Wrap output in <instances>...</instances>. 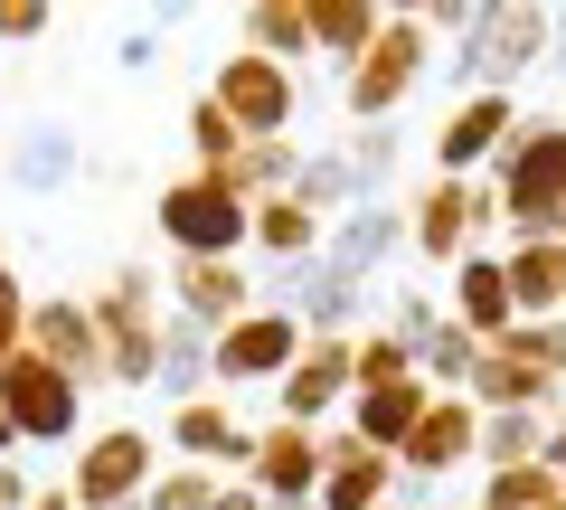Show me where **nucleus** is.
<instances>
[{"mask_svg": "<svg viewBox=\"0 0 566 510\" xmlns=\"http://www.w3.org/2000/svg\"><path fill=\"white\" fill-rule=\"evenodd\" d=\"M0 416L20 426V445H66V435H85V388L66 368H48L39 350H20V360H0Z\"/></svg>", "mask_w": 566, "mask_h": 510, "instance_id": "8", "label": "nucleus"}, {"mask_svg": "<svg viewBox=\"0 0 566 510\" xmlns=\"http://www.w3.org/2000/svg\"><path fill=\"white\" fill-rule=\"evenodd\" d=\"M48 29H57V10H39V0H0V39H10V48L48 39Z\"/></svg>", "mask_w": 566, "mask_h": 510, "instance_id": "36", "label": "nucleus"}, {"mask_svg": "<svg viewBox=\"0 0 566 510\" xmlns=\"http://www.w3.org/2000/svg\"><path fill=\"white\" fill-rule=\"evenodd\" d=\"M0 464H20V426L10 416H0Z\"/></svg>", "mask_w": 566, "mask_h": 510, "instance_id": "43", "label": "nucleus"}, {"mask_svg": "<svg viewBox=\"0 0 566 510\" xmlns=\"http://www.w3.org/2000/svg\"><path fill=\"white\" fill-rule=\"evenodd\" d=\"M424 76H434V39H424V20H416V10H387L378 48H368V58L340 76V114H349V133H368V123H397L406 104H416Z\"/></svg>", "mask_w": 566, "mask_h": 510, "instance_id": "4", "label": "nucleus"}, {"mask_svg": "<svg viewBox=\"0 0 566 510\" xmlns=\"http://www.w3.org/2000/svg\"><path fill=\"white\" fill-rule=\"evenodd\" d=\"M208 95L227 104V123H237L245 143H293V123H303V76L293 66H274V58H227L218 66V85Z\"/></svg>", "mask_w": 566, "mask_h": 510, "instance_id": "7", "label": "nucleus"}, {"mask_svg": "<svg viewBox=\"0 0 566 510\" xmlns=\"http://www.w3.org/2000/svg\"><path fill=\"white\" fill-rule=\"evenodd\" d=\"M501 274H510L520 322H557V312H566V237H510L501 246Z\"/></svg>", "mask_w": 566, "mask_h": 510, "instance_id": "21", "label": "nucleus"}, {"mask_svg": "<svg viewBox=\"0 0 566 510\" xmlns=\"http://www.w3.org/2000/svg\"><path fill=\"white\" fill-rule=\"evenodd\" d=\"M387 331H397L406 350H424L444 331V303H434V293H387Z\"/></svg>", "mask_w": 566, "mask_h": 510, "instance_id": "34", "label": "nucleus"}, {"mask_svg": "<svg viewBox=\"0 0 566 510\" xmlns=\"http://www.w3.org/2000/svg\"><path fill=\"white\" fill-rule=\"evenodd\" d=\"M472 246H482V227H472V180H424L416 199H406V256L416 266H463Z\"/></svg>", "mask_w": 566, "mask_h": 510, "instance_id": "15", "label": "nucleus"}, {"mask_svg": "<svg viewBox=\"0 0 566 510\" xmlns=\"http://www.w3.org/2000/svg\"><path fill=\"white\" fill-rule=\"evenodd\" d=\"M218 510H264V491H255V482H227V491H218Z\"/></svg>", "mask_w": 566, "mask_h": 510, "instance_id": "41", "label": "nucleus"}, {"mask_svg": "<svg viewBox=\"0 0 566 510\" xmlns=\"http://www.w3.org/2000/svg\"><path fill=\"white\" fill-rule=\"evenodd\" d=\"M520 123H528L520 95H463L444 114V133H434V180H482V170L520 143Z\"/></svg>", "mask_w": 566, "mask_h": 510, "instance_id": "11", "label": "nucleus"}, {"mask_svg": "<svg viewBox=\"0 0 566 510\" xmlns=\"http://www.w3.org/2000/svg\"><path fill=\"white\" fill-rule=\"evenodd\" d=\"M566 482L547 464H520V472H482V510H557Z\"/></svg>", "mask_w": 566, "mask_h": 510, "instance_id": "29", "label": "nucleus"}, {"mask_svg": "<svg viewBox=\"0 0 566 510\" xmlns=\"http://www.w3.org/2000/svg\"><path fill=\"white\" fill-rule=\"evenodd\" d=\"M322 256H331V266H349V274H368V284H378V274H387V266L406 256V199H359V208H349V218H340V227L322 237Z\"/></svg>", "mask_w": 566, "mask_h": 510, "instance_id": "20", "label": "nucleus"}, {"mask_svg": "<svg viewBox=\"0 0 566 510\" xmlns=\"http://www.w3.org/2000/svg\"><path fill=\"white\" fill-rule=\"evenodd\" d=\"M472 454H482V407H472V397H434V407L416 416V435H406L397 472L406 482H444V472H463Z\"/></svg>", "mask_w": 566, "mask_h": 510, "instance_id": "16", "label": "nucleus"}, {"mask_svg": "<svg viewBox=\"0 0 566 510\" xmlns=\"http://www.w3.org/2000/svg\"><path fill=\"white\" fill-rule=\"evenodd\" d=\"M397 378H416V350L397 331H359V388H397Z\"/></svg>", "mask_w": 566, "mask_h": 510, "instance_id": "32", "label": "nucleus"}, {"mask_svg": "<svg viewBox=\"0 0 566 510\" xmlns=\"http://www.w3.org/2000/svg\"><path fill=\"white\" fill-rule=\"evenodd\" d=\"M547 454V416H482V472H520Z\"/></svg>", "mask_w": 566, "mask_h": 510, "instance_id": "28", "label": "nucleus"}, {"mask_svg": "<svg viewBox=\"0 0 566 510\" xmlns=\"http://www.w3.org/2000/svg\"><path fill=\"white\" fill-rule=\"evenodd\" d=\"M161 29H170V10H161V20H142V29H133V39H123V48H114V66H123V76H142V66L161 58Z\"/></svg>", "mask_w": 566, "mask_h": 510, "instance_id": "37", "label": "nucleus"}, {"mask_svg": "<svg viewBox=\"0 0 566 510\" xmlns=\"http://www.w3.org/2000/svg\"><path fill=\"white\" fill-rule=\"evenodd\" d=\"M237 48L293 66V76L322 66V48H312V0H255V10H237Z\"/></svg>", "mask_w": 566, "mask_h": 510, "instance_id": "23", "label": "nucleus"}, {"mask_svg": "<svg viewBox=\"0 0 566 510\" xmlns=\"http://www.w3.org/2000/svg\"><path fill=\"white\" fill-rule=\"evenodd\" d=\"M161 454H170V464H208V472H227V482H245V464H255V426H245L227 397H199V407H170Z\"/></svg>", "mask_w": 566, "mask_h": 510, "instance_id": "14", "label": "nucleus"}, {"mask_svg": "<svg viewBox=\"0 0 566 510\" xmlns=\"http://www.w3.org/2000/svg\"><path fill=\"white\" fill-rule=\"evenodd\" d=\"M322 472H331V454H322V435L312 426H255V464H245V482L264 491V501H322Z\"/></svg>", "mask_w": 566, "mask_h": 510, "instance_id": "17", "label": "nucleus"}, {"mask_svg": "<svg viewBox=\"0 0 566 510\" xmlns=\"http://www.w3.org/2000/svg\"><path fill=\"white\" fill-rule=\"evenodd\" d=\"M416 20H424V39H472L482 10H472V0H434V10H416Z\"/></svg>", "mask_w": 566, "mask_h": 510, "instance_id": "38", "label": "nucleus"}, {"mask_svg": "<svg viewBox=\"0 0 566 510\" xmlns=\"http://www.w3.org/2000/svg\"><path fill=\"white\" fill-rule=\"evenodd\" d=\"M85 312H95V331H104L114 388H151V378H161V322H170L161 266H114V284H104Z\"/></svg>", "mask_w": 566, "mask_h": 510, "instance_id": "3", "label": "nucleus"}, {"mask_svg": "<svg viewBox=\"0 0 566 510\" xmlns=\"http://www.w3.org/2000/svg\"><path fill=\"white\" fill-rule=\"evenodd\" d=\"M293 199H303L322 227H340L349 208L368 199V189H359V170H349V152H340V143H312V152H303V170H293Z\"/></svg>", "mask_w": 566, "mask_h": 510, "instance_id": "26", "label": "nucleus"}, {"mask_svg": "<svg viewBox=\"0 0 566 510\" xmlns=\"http://www.w3.org/2000/svg\"><path fill=\"white\" fill-rule=\"evenodd\" d=\"M151 227H161L170 256H245V227H255V208H237L208 170H180V180H161V199H151Z\"/></svg>", "mask_w": 566, "mask_h": 510, "instance_id": "6", "label": "nucleus"}, {"mask_svg": "<svg viewBox=\"0 0 566 510\" xmlns=\"http://www.w3.org/2000/svg\"><path fill=\"white\" fill-rule=\"evenodd\" d=\"M444 322H453V331H472V341H482V350L520 331V303H510V274H501V246H472L463 266H453Z\"/></svg>", "mask_w": 566, "mask_h": 510, "instance_id": "18", "label": "nucleus"}, {"mask_svg": "<svg viewBox=\"0 0 566 510\" xmlns=\"http://www.w3.org/2000/svg\"><path fill=\"white\" fill-rule=\"evenodd\" d=\"M510 350H520L528 368H547V378L566 388V312H557V322H520V331H510Z\"/></svg>", "mask_w": 566, "mask_h": 510, "instance_id": "33", "label": "nucleus"}, {"mask_svg": "<svg viewBox=\"0 0 566 510\" xmlns=\"http://www.w3.org/2000/svg\"><path fill=\"white\" fill-rule=\"evenodd\" d=\"M237 152H245V133L227 123V104L189 95V170H218V162H237Z\"/></svg>", "mask_w": 566, "mask_h": 510, "instance_id": "30", "label": "nucleus"}, {"mask_svg": "<svg viewBox=\"0 0 566 510\" xmlns=\"http://www.w3.org/2000/svg\"><path fill=\"white\" fill-rule=\"evenodd\" d=\"M557 510H566V501H557Z\"/></svg>", "mask_w": 566, "mask_h": 510, "instance_id": "47", "label": "nucleus"}, {"mask_svg": "<svg viewBox=\"0 0 566 510\" xmlns=\"http://www.w3.org/2000/svg\"><path fill=\"white\" fill-rule=\"evenodd\" d=\"M29 350L48 368H66L76 388H114V368H104V331L76 293H29Z\"/></svg>", "mask_w": 566, "mask_h": 510, "instance_id": "13", "label": "nucleus"}, {"mask_svg": "<svg viewBox=\"0 0 566 510\" xmlns=\"http://www.w3.org/2000/svg\"><path fill=\"white\" fill-rule=\"evenodd\" d=\"M303 341L312 331L293 322V312H274V303H255L245 322H227L218 331V397L227 388H283V368L303 360Z\"/></svg>", "mask_w": 566, "mask_h": 510, "instance_id": "9", "label": "nucleus"}, {"mask_svg": "<svg viewBox=\"0 0 566 510\" xmlns=\"http://www.w3.org/2000/svg\"><path fill=\"white\" fill-rule=\"evenodd\" d=\"M0 274H20V266H10V227H0Z\"/></svg>", "mask_w": 566, "mask_h": 510, "instance_id": "44", "label": "nucleus"}, {"mask_svg": "<svg viewBox=\"0 0 566 510\" xmlns=\"http://www.w3.org/2000/svg\"><path fill=\"white\" fill-rule=\"evenodd\" d=\"M85 170V152H76V133H66V123H29L20 133V152H10V189H66Z\"/></svg>", "mask_w": 566, "mask_h": 510, "instance_id": "27", "label": "nucleus"}, {"mask_svg": "<svg viewBox=\"0 0 566 510\" xmlns=\"http://www.w3.org/2000/svg\"><path fill=\"white\" fill-rule=\"evenodd\" d=\"M161 464H170L161 435H151V426H123V416H114V426H95V435L76 445L66 491H76V510H133L142 491L161 482Z\"/></svg>", "mask_w": 566, "mask_h": 510, "instance_id": "5", "label": "nucleus"}, {"mask_svg": "<svg viewBox=\"0 0 566 510\" xmlns=\"http://www.w3.org/2000/svg\"><path fill=\"white\" fill-rule=\"evenodd\" d=\"M20 350H29V284L0 274V360H20Z\"/></svg>", "mask_w": 566, "mask_h": 510, "instance_id": "35", "label": "nucleus"}, {"mask_svg": "<svg viewBox=\"0 0 566 510\" xmlns=\"http://www.w3.org/2000/svg\"><path fill=\"white\" fill-rule=\"evenodd\" d=\"M29 501H39V491H29V472H20V464H0V510H29Z\"/></svg>", "mask_w": 566, "mask_h": 510, "instance_id": "39", "label": "nucleus"}, {"mask_svg": "<svg viewBox=\"0 0 566 510\" xmlns=\"http://www.w3.org/2000/svg\"><path fill=\"white\" fill-rule=\"evenodd\" d=\"M264 510H322V501H264Z\"/></svg>", "mask_w": 566, "mask_h": 510, "instance_id": "45", "label": "nucleus"}, {"mask_svg": "<svg viewBox=\"0 0 566 510\" xmlns=\"http://www.w3.org/2000/svg\"><path fill=\"white\" fill-rule=\"evenodd\" d=\"M538 464H547V472H557V482H566V407L547 416V454H538Z\"/></svg>", "mask_w": 566, "mask_h": 510, "instance_id": "40", "label": "nucleus"}, {"mask_svg": "<svg viewBox=\"0 0 566 510\" xmlns=\"http://www.w3.org/2000/svg\"><path fill=\"white\" fill-rule=\"evenodd\" d=\"M378 29H387V10L378 0H312V48H322V66H331V85L349 76V66L378 48Z\"/></svg>", "mask_w": 566, "mask_h": 510, "instance_id": "24", "label": "nucleus"}, {"mask_svg": "<svg viewBox=\"0 0 566 510\" xmlns=\"http://www.w3.org/2000/svg\"><path fill=\"white\" fill-rule=\"evenodd\" d=\"M510 237H566V114H528L520 143L491 162Z\"/></svg>", "mask_w": 566, "mask_h": 510, "instance_id": "2", "label": "nucleus"}, {"mask_svg": "<svg viewBox=\"0 0 566 510\" xmlns=\"http://www.w3.org/2000/svg\"><path fill=\"white\" fill-rule=\"evenodd\" d=\"M349 388H359V331H349V341H303V360L283 368V388H274V416L322 435L331 416L349 407Z\"/></svg>", "mask_w": 566, "mask_h": 510, "instance_id": "10", "label": "nucleus"}, {"mask_svg": "<svg viewBox=\"0 0 566 510\" xmlns=\"http://www.w3.org/2000/svg\"><path fill=\"white\" fill-rule=\"evenodd\" d=\"M322 454H331V472H322V510H387V501H397V482H406L397 454H368L349 426H331Z\"/></svg>", "mask_w": 566, "mask_h": 510, "instance_id": "19", "label": "nucleus"}, {"mask_svg": "<svg viewBox=\"0 0 566 510\" xmlns=\"http://www.w3.org/2000/svg\"><path fill=\"white\" fill-rule=\"evenodd\" d=\"M547 58H557V10H538V0H501V10L472 20V39L444 58V76L463 85V95H510V85L538 76Z\"/></svg>", "mask_w": 566, "mask_h": 510, "instance_id": "1", "label": "nucleus"}, {"mask_svg": "<svg viewBox=\"0 0 566 510\" xmlns=\"http://www.w3.org/2000/svg\"><path fill=\"white\" fill-rule=\"evenodd\" d=\"M463 510H482V501H463Z\"/></svg>", "mask_w": 566, "mask_h": 510, "instance_id": "46", "label": "nucleus"}, {"mask_svg": "<svg viewBox=\"0 0 566 510\" xmlns=\"http://www.w3.org/2000/svg\"><path fill=\"white\" fill-rule=\"evenodd\" d=\"M29 510H76V491H66V482H39V501H29Z\"/></svg>", "mask_w": 566, "mask_h": 510, "instance_id": "42", "label": "nucleus"}, {"mask_svg": "<svg viewBox=\"0 0 566 510\" xmlns=\"http://www.w3.org/2000/svg\"><path fill=\"white\" fill-rule=\"evenodd\" d=\"M424 407H434V388H424V378H397V388H349L340 426L359 435L368 454H406V435H416Z\"/></svg>", "mask_w": 566, "mask_h": 510, "instance_id": "22", "label": "nucleus"}, {"mask_svg": "<svg viewBox=\"0 0 566 510\" xmlns=\"http://www.w3.org/2000/svg\"><path fill=\"white\" fill-rule=\"evenodd\" d=\"M161 293H170V312L180 322H199V331H227V322H245L255 312V266L245 256H170L161 266Z\"/></svg>", "mask_w": 566, "mask_h": 510, "instance_id": "12", "label": "nucleus"}, {"mask_svg": "<svg viewBox=\"0 0 566 510\" xmlns=\"http://www.w3.org/2000/svg\"><path fill=\"white\" fill-rule=\"evenodd\" d=\"M322 237H331V227L312 218L293 189H283V199L255 208V227H245V256H264V266H312V256H322Z\"/></svg>", "mask_w": 566, "mask_h": 510, "instance_id": "25", "label": "nucleus"}, {"mask_svg": "<svg viewBox=\"0 0 566 510\" xmlns=\"http://www.w3.org/2000/svg\"><path fill=\"white\" fill-rule=\"evenodd\" d=\"M349 170H359V189H368V199H387V180H397V162H406V133H397V123H368V133H349Z\"/></svg>", "mask_w": 566, "mask_h": 510, "instance_id": "31", "label": "nucleus"}]
</instances>
